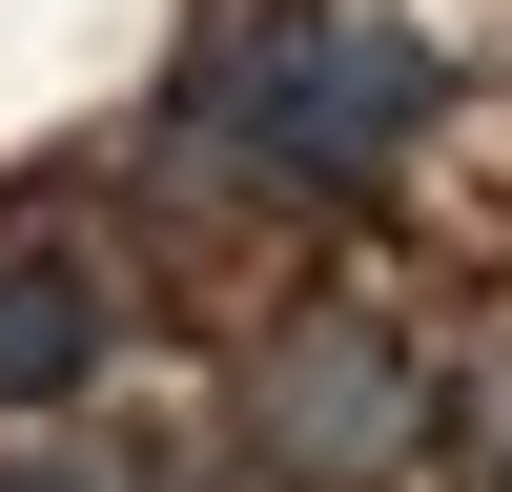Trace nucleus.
<instances>
[{
	"mask_svg": "<svg viewBox=\"0 0 512 492\" xmlns=\"http://www.w3.org/2000/svg\"><path fill=\"white\" fill-rule=\"evenodd\" d=\"M431 103H451V62L390 0H267V21L185 82L205 164H246V185H390V164L431 144Z\"/></svg>",
	"mask_w": 512,
	"mask_h": 492,
	"instance_id": "nucleus-1",
	"label": "nucleus"
},
{
	"mask_svg": "<svg viewBox=\"0 0 512 492\" xmlns=\"http://www.w3.org/2000/svg\"><path fill=\"white\" fill-rule=\"evenodd\" d=\"M410 451H431V369H410V328L308 308V328L246 349V472H267V492H390Z\"/></svg>",
	"mask_w": 512,
	"mask_h": 492,
	"instance_id": "nucleus-2",
	"label": "nucleus"
},
{
	"mask_svg": "<svg viewBox=\"0 0 512 492\" xmlns=\"http://www.w3.org/2000/svg\"><path fill=\"white\" fill-rule=\"evenodd\" d=\"M103 328H123L103 246H62V226H0V410H62L82 369H103Z\"/></svg>",
	"mask_w": 512,
	"mask_h": 492,
	"instance_id": "nucleus-3",
	"label": "nucleus"
},
{
	"mask_svg": "<svg viewBox=\"0 0 512 492\" xmlns=\"http://www.w3.org/2000/svg\"><path fill=\"white\" fill-rule=\"evenodd\" d=\"M0 492H82V472H0Z\"/></svg>",
	"mask_w": 512,
	"mask_h": 492,
	"instance_id": "nucleus-4",
	"label": "nucleus"
},
{
	"mask_svg": "<svg viewBox=\"0 0 512 492\" xmlns=\"http://www.w3.org/2000/svg\"><path fill=\"white\" fill-rule=\"evenodd\" d=\"M492 492H512V472H492Z\"/></svg>",
	"mask_w": 512,
	"mask_h": 492,
	"instance_id": "nucleus-5",
	"label": "nucleus"
}]
</instances>
